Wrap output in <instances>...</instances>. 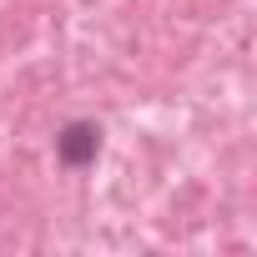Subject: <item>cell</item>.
Masks as SVG:
<instances>
[{
	"label": "cell",
	"instance_id": "1",
	"mask_svg": "<svg viewBox=\"0 0 257 257\" xmlns=\"http://www.w3.org/2000/svg\"><path fill=\"white\" fill-rule=\"evenodd\" d=\"M101 147H106V132H101V121H91V116H76V121H66L61 132H56V162L66 172L96 167Z\"/></svg>",
	"mask_w": 257,
	"mask_h": 257
}]
</instances>
